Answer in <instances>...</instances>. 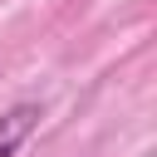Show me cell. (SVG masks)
<instances>
[{
    "instance_id": "cell-1",
    "label": "cell",
    "mask_w": 157,
    "mask_h": 157,
    "mask_svg": "<svg viewBox=\"0 0 157 157\" xmlns=\"http://www.w3.org/2000/svg\"><path fill=\"white\" fill-rule=\"evenodd\" d=\"M39 103H15V108H5L0 113V157H15L20 152V142L39 128Z\"/></svg>"
}]
</instances>
